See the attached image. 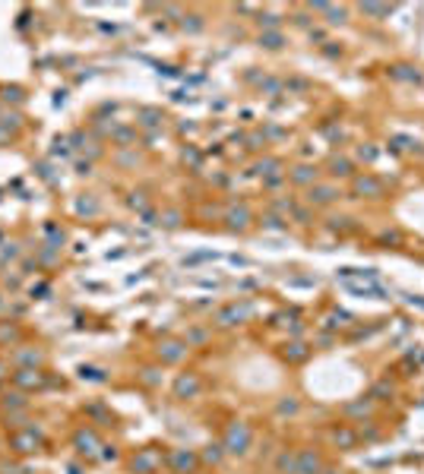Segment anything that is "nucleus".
<instances>
[{
	"instance_id": "nucleus-1",
	"label": "nucleus",
	"mask_w": 424,
	"mask_h": 474,
	"mask_svg": "<svg viewBox=\"0 0 424 474\" xmlns=\"http://www.w3.org/2000/svg\"><path fill=\"white\" fill-rule=\"evenodd\" d=\"M339 196V190H335V186H329V183H320V186H314L310 190V203H332V199Z\"/></svg>"
},
{
	"instance_id": "nucleus-2",
	"label": "nucleus",
	"mask_w": 424,
	"mask_h": 474,
	"mask_svg": "<svg viewBox=\"0 0 424 474\" xmlns=\"http://www.w3.org/2000/svg\"><path fill=\"white\" fill-rule=\"evenodd\" d=\"M355 193L380 196V193H383V186H380V180H374V177H358V180H355Z\"/></svg>"
},
{
	"instance_id": "nucleus-3",
	"label": "nucleus",
	"mask_w": 424,
	"mask_h": 474,
	"mask_svg": "<svg viewBox=\"0 0 424 474\" xmlns=\"http://www.w3.org/2000/svg\"><path fill=\"white\" fill-rule=\"evenodd\" d=\"M332 174L348 177V174H352V162H348V158H332Z\"/></svg>"
},
{
	"instance_id": "nucleus-4",
	"label": "nucleus",
	"mask_w": 424,
	"mask_h": 474,
	"mask_svg": "<svg viewBox=\"0 0 424 474\" xmlns=\"http://www.w3.org/2000/svg\"><path fill=\"white\" fill-rule=\"evenodd\" d=\"M392 76H396V79H412V82H421V73H418V70H412V67H396V70H392Z\"/></svg>"
},
{
	"instance_id": "nucleus-5",
	"label": "nucleus",
	"mask_w": 424,
	"mask_h": 474,
	"mask_svg": "<svg viewBox=\"0 0 424 474\" xmlns=\"http://www.w3.org/2000/svg\"><path fill=\"white\" fill-rule=\"evenodd\" d=\"M314 177H317V168H298V171H295V180H301V183L314 180Z\"/></svg>"
},
{
	"instance_id": "nucleus-6",
	"label": "nucleus",
	"mask_w": 424,
	"mask_h": 474,
	"mask_svg": "<svg viewBox=\"0 0 424 474\" xmlns=\"http://www.w3.org/2000/svg\"><path fill=\"white\" fill-rule=\"evenodd\" d=\"M361 13H371V16H383V13H389V7H374V4H364Z\"/></svg>"
},
{
	"instance_id": "nucleus-7",
	"label": "nucleus",
	"mask_w": 424,
	"mask_h": 474,
	"mask_svg": "<svg viewBox=\"0 0 424 474\" xmlns=\"http://www.w3.org/2000/svg\"><path fill=\"white\" fill-rule=\"evenodd\" d=\"M361 158H364V162H374L377 152H374V149H361Z\"/></svg>"
}]
</instances>
